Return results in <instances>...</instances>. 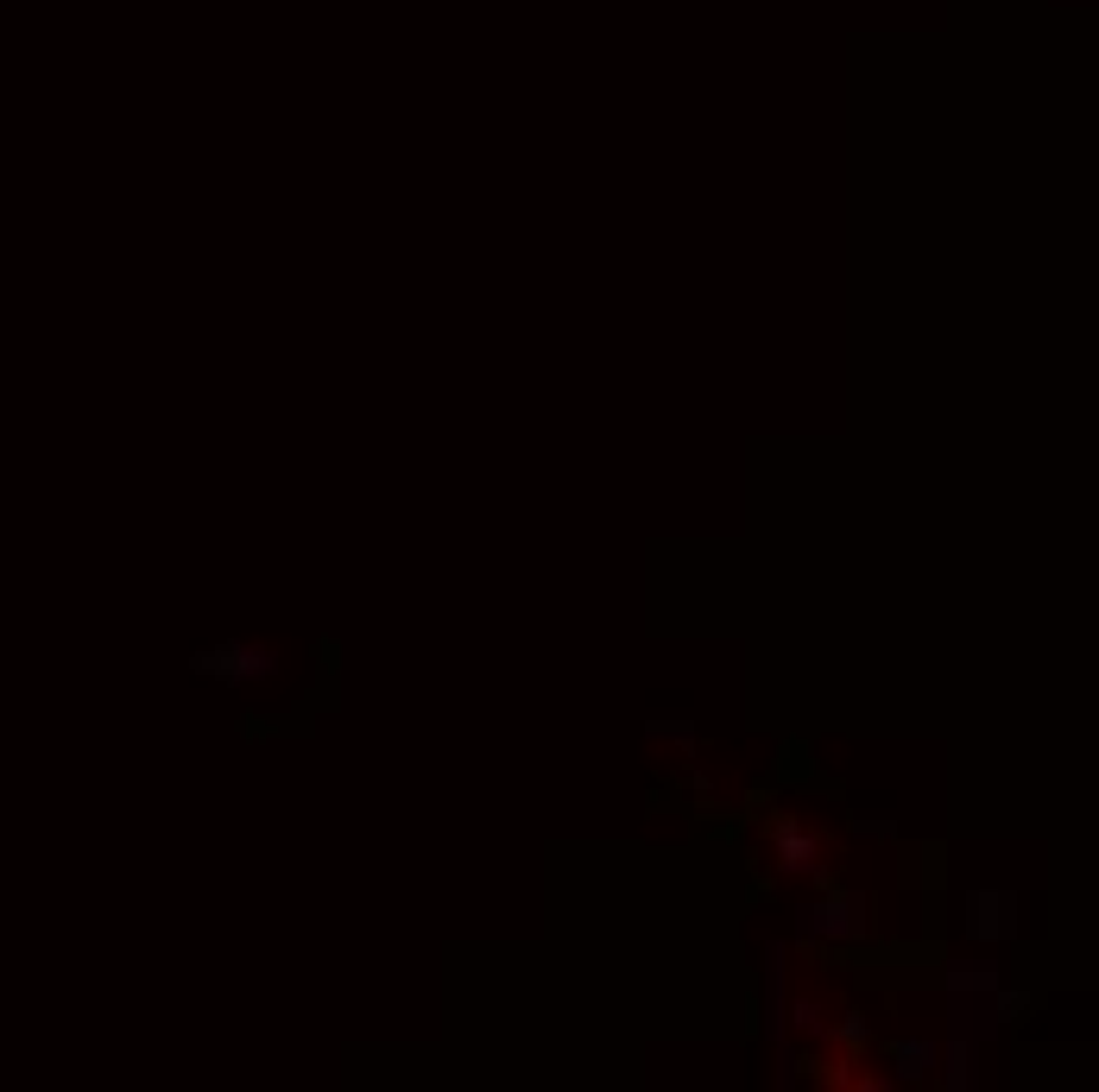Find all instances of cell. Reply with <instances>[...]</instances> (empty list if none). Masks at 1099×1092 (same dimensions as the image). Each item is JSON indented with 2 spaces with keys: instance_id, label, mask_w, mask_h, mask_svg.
<instances>
[{
  "instance_id": "6da1fadb",
  "label": "cell",
  "mask_w": 1099,
  "mask_h": 1092,
  "mask_svg": "<svg viewBox=\"0 0 1099 1092\" xmlns=\"http://www.w3.org/2000/svg\"><path fill=\"white\" fill-rule=\"evenodd\" d=\"M202 669H221V675H253V669H272V657H240V651H221V657H202Z\"/></svg>"
}]
</instances>
